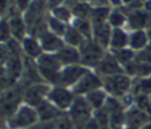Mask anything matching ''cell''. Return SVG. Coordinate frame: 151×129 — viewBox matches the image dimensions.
Listing matches in <instances>:
<instances>
[{"mask_svg": "<svg viewBox=\"0 0 151 129\" xmlns=\"http://www.w3.org/2000/svg\"><path fill=\"white\" fill-rule=\"evenodd\" d=\"M66 0H47V5H48V9L52 11L55 8H58L61 5L65 4Z\"/></svg>", "mask_w": 151, "mask_h": 129, "instance_id": "1f68e13d", "label": "cell"}, {"mask_svg": "<svg viewBox=\"0 0 151 129\" xmlns=\"http://www.w3.org/2000/svg\"><path fill=\"white\" fill-rule=\"evenodd\" d=\"M81 63L88 69H97V66L106 54V49L98 45L94 40H86L85 44L80 47Z\"/></svg>", "mask_w": 151, "mask_h": 129, "instance_id": "277c9868", "label": "cell"}, {"mask_svg": "<svg viewBox=\"0 0 151 129\" xmlns=\"http://www.w3.org/2000/svg\"><path fill=\"white\" fill-rule=\"evenodd\" d=\"M47 26H48V29H49L52 33L57 34V36H60V37H63V38H64L66 30H68L69 24L63 23L61 20L56 18L55 16H52L49 13V15L47 16Z\"/></svg>", "mask_w": 151, "mask_h": 129, "instance_id": "d4e9b609", "label": "cell"}, {"mask_svg": "<svg viewBox=\"0 0 151 129\" xmlns=\"http://www.w3.org/2000/svg\"><path fill=\"white\" fill-rule=\"evenodd\" d=\"M76 99L74 92L70 88L63 87V86H52L47 100H49L53 106H56L63 112L69 111Z\"/></svg>", "mask_w": 151, "mask_h": 129, "instance_id": "8992f818", "label": "cell"}, {"mask_svg": "<svg viewBox=\"0 0 151 129\" xmlns=\"http://www.w3.org/2000/svg\"><path fill=\"white\" fill-rule=\"evenodd\" d=\"M68 113L73 120L76 129H82L94 116L93 108L88 103L85 96H76Z\"/></svg>", "mask_w": 151, "mask_h": 129, "instance_id": "3957f363", "label": "cell"}, {"mask_svg": "<svg viewBox=\"0 0 151 129\" xmlns=\"http://www.w3.org/2000/svg\"><path fill=\"white\" fill-rule=\"evenodd\" d=\"M113 28L109 25V23L94 25L93 30V40L98 45H101L104 49H110V40H111Z\"/></svg>", "mask_w": 151, "mask_h": 129, "instance_id": "5bb4252c", "label": "cell"}, {"mask_svg": "<svg viewBox=\"0 0 151 129\" xmlns=\"http://www.w3.org/2000/svg\"><path fill=\"white\" fill-rule=\"evenodd\" d=\"M93 7H104V5H110L109 4V0H89Z\"/></svg>", "mask_w": 151, "mask_h": 129, "instance_id": "836d02e7", "label": "cell"}, {"mask_svg": "<svg viewBox=\"0 0 151 129\" xmlns=\"http://www.w3.org/2000/svg\"><path fill=\"white\" fill-rule=\"evenodd\" d=\"M72 25H73L86 40H93L94 25L90 21V18H73Z\"/></svg>", "mask_w": 151, "mask_h": 129, "instance_id": "7402d4cb", "label": "cell"}, {"mask_svg": "<svg viewBox=\"0 0 151 129\" xmlns=\"http://www.w3.org/2000/svg\"><path fill=\"white\" fill-rule=\"evenodd\" d=\"M126 26H129L130 30H141L147 29L150 26V17L145 8L141 9H133L127 12V23Z\"/></svg>", "mask_w": 151, "mask_h": 129, "instance_id": "8fae6325", "label": "cell"}, {"mask_svg": "<svg viewBox=\"0 0 151 129\" xmlns=\"http://www.w3.org/2000/svg\"><path fill=\"white\" fill-rule=\"evenodd\" d=\"M150 121V115L137 107L135 104L131 106L126 111V128H138L141 129L145 124Z\"/></svg>", "mask_w": 151, "mask_h": 129, "instance_id": "7c38bea8", "label": "cell"}, {"mask_svg": "<svg viewBox=\"0 0 151 129\" xmlns=\"http://www.w3.org/2000/svg\"><path fill=\"white\" fill-rule=\"evenodd\" d=\"M7 8H8V0H1V12L5 13Z\"/></svg>", "mask_w": 151, "mask_h": 129, "instance_id": "74e56055", "label": "cell"}, {"mask_svg": "<svg viewBox=\"0 0 151 129\" xmlns=\"http://www.w3.org/2000/svg\"><path fill=\"white\" fill-rule=\"evenodd\" d=\"M36 111L39 113L40 121H56L64 113L61 109H58L56 106H53L49 100H45L40 106H37Z\"/></svg>", "mask_w": 151, "mask_h": 129, "instance_id": "4fadbf2b", "label": "cell"}, {"mask_svg": "<svg viewBox=\"0 0 151 129\" xmlns=\"http://www.w3.org/2000/svg\"><path fill=\"white\" fill-rule=\"evenodd\" d=\"M104 87V78L98 74L97 71H91L89 70L82 78L81 80L74 84L73 87L70 88L74 92L76 96H85L88 94L93 92L96 90H99V88Z\"/></svg>", "mask_w": 151, "mask_h": 129, "instance_id": "5b68a950", "label": "cell"}, {"mask_svg": "<svg viewBox=\"0 0 151 129\" xmlns=\"http://www.w3.org/2000/svg\"><path fill=\"white\" fill-rule=\"evenodd\" d=\"M82 129H102V128H101V125H99L98 123L94 120V117H93V119H91L90 121H89L88 124H86Z\"/></svg>", "mask_w": 151, "mask_h": 129, "instance_id": "d6a6232c", "label": "cell"}, {"mask_svg": "<svg viewBox=\"0 0 151 129\" xmlns=\"http://www.w3.org/2000/svg\"><path fill=\"white\" fill-rule=\"evenodd\" d=\"M70 9L73 12L74 18H90L93 5L89 1H83V3H78V4L73 5Z\"/></svg>", "mask_w": 151, "mask_h": 129, "instance_id": "4316f807", "label": "cell"}, {"mask_svg": "<svg viewBox=\"0 0 151 129\" xmlns=\"http://www.w3.org/2000/svg\"><path fill=\"white\" fill-rule=\"evenodd\" d=\"M21 46H23L24 55L31 58V60H35V61L44 53L39 38H36V37H33V36H29V34L21 41Z\"/></svg>", "mask_w": 151, "mask_h": 129, "instance_id": "9a60e30c", "label": "cell"}, {"mask_svg": "<svg viewBox=\"0 0 151 129\" xmlns=\"http://www.w3.org/2000/svg\"><path fill=\"white\" fill-rule=\"evenodd\" d=\"M56 128L57 129H76V125L69 116V113H63L56 120Z\"/></svg>", "mask_w": 151, "mask_h": 129, "instance_id": "f1b7e54d", "label": "cell"}, {"mask_svg": "<svg viewBox=\"0 0 151 129\" xmlns=\"http://www.w3.org/2000/svg\"><path fill=\"white\" fill-rule=\"evenodd\" d=\"M85 98H86V100H88V103L90 104V107L93 108V111L96 112L106 106V101H107V99H109V94L102 87V88H99V90H96V91H93V92L85 95Z\"/></svg>", "mask_w": 151, "mask_h": 129, "instance_id": "d6986e66", "label": "cell"}, {"mask_svg": "<svg viewBox=\"0 0 151 129\" xmlns=\"http://www.w3.org/2000/svg\"><path fill=\"white\" fill-rule=\"evenodd\" d=\"M64 41H65V45H69V46H74L80 49L83 44H85L86 38L74 28L72 24H69L68 30H66L65 36H64Z\"/></svg>", "mask_w": 151, "mask_h": 129, "instance_id": "44dd1931", "label": "cell"}, {"mask_svg": "<svg viewBox=\"0 0 151 129\" xmlns=\"http://www.w3.org/2000/svg\"><path fill=\"white\" fill-rule=\"evenodd\" d=\"M8 23H9V26H11L12 37L16 40H19V41H23V40L27 37V33H28V26H27L23 16L21 15L9 16Z\"/></svg>", "mask_w": 151, "mask_h": 129, "instance_id": "e0dca14e", "label": "cell"}, {"mask_svg": "<svg viewBox=\"0 0 151 129\" xmlns=\"http://www.w3.org/2000/svg\"><path fill=\"white\" fill-rule=\"evenodd\" d=\"M109 25L114 28H122L123 25H126L127 23V12H123L122 7H115L111 9L109 16V20H107Z\"/></svg>", "mask_w": 151, "mask_h": 129, "instance_id": "cb8c5ba5", "label": "cell"}, {"mask_svg": "<svg viewBox=\"0 0 151 129\" xmlns=\"http://www.w3.org/2000/svg\"><path fill=\"white\" fill-rule=\"evenodd\" d=\"M113 8L110 5H104V7H93L90 15V21L93 25H99V24H105L109 20L110 12Z\"/></svg>", "mask_w": 151, "mask_h": 129, "instance_id": "603a6c76", "label": "cell"}, {"mask_svg": "<svg viewBox=\"0 0 151 129\" xmlns=\"http://www.w3.org/2000/svg\"><path fill=\"white\" fill-rule=\"evenodd\" d=\"M109 4H110V7L115 8V7H122L123 3H122V0H109Z\"/></svg>", "mask_w": 151, "mask_h": 129, "instance_id": "8d00e7d4", "label": "cell"}, {"mask_svg": "<svg viewBox=\"0 0 151 129\" xmlns=\"http://www.w3.org/2000/svg\"><path fill=\"white\" fill-rule=\"evenodd\" d=\"M134 1H137V0H122V3H123V5H125V7H127V5L133 4Z\"/></svg>", "mask_w": 151, "mask_h": 129, "instance_id": "f35d334b", "label": "cell"}, {"mask_svg": "<svg viewBox=\"0 0 151 129\" xmlns=\"http://www.w3.org/2000/svg\"><path fill=\"white\" fill-rule=\"evenodd\" d=\"M50 88H52V86L47 82L29 86V87L25 88V91H24V103L36 108L42 101L47 100Z\"/></svg>", "mask_w": 151, "mask_h": 129, "instance_id": "ba28073f", "label": "cell"}, {"mask_svg": "<svg viewBox=\"0 0 151 129\" xmlns=\"http://www.w3.org/2000/svg\"><path fill=\"white\" fill-rule=\"evenodd\" d=\"M83 1H89V0H66L65 1V5H68V7H73V5L78 4V3H83Z\"/></svg>", "mask_w": 151, "mask_h": 129, "instance_id": "d590c367", "label": "cell"}, {"mask_svg": "<svg viewBox=\"0 0 151 129\" xmlns=\"http://www.w3.org/2000/svg\"><path fill=\"white\" fill-rule=\"evenodd\" d=\"M150 44V37L147 34L146 29L141 30H131L129 33V47L133 49L134 52H139L147 47Z\"/></svg>", "mask_w": 151, "mask_h": 129, "instance_id": "2e32d148", "label": "cell"}, {"mask_svg": "<svg viewBox=\"0 0 151 129\" xmlns=\"http://www.w3.org/2000/svg\"><path fill=\"white\" fill-rule=\"evenodd\" d=\"M143 8H145V11L147 12V15H149V17H150V25H151V0H145Z\"/></svg>", "mask_w": 151, "mask_h": 129, "instance_id": "e575fe53", "label": "cell"}, {"mask_svg": "<svg viewBox=\"0 0 151 129\" xmlns=\"http://www.w3.org/2000/svg\"><path fill=\"white\" fill-rule=\"evenodd\" d=\"M50 15L55 16L56 18H58V20H61L63 23L65 24H72V21H73V12H72L70 7H68V5H61V7L58 8H55V9L50 11Z\"/></svg>", "mask_w": 151, "mask_h": 129, "instance_id": "83f0119b", "label": "cell"}, {"mask_svg": "<svg viewBox=\"0 0 151 129\" xmlns=\"http://www.w3.org/2000/svg\"><path fill=\"white\" fill-rule=\"evenodd\" d=\"M37 38H39L40 44H41L44 53H57L58 50H61L65 46V41H64L63 37L52 33L49 29L44 30Z\"/></svg>", "mask_w": 151, "mask_h": 129, "instance_id": "30bf717a", "label": "cell"}, {"mask_svg": "<svg viewBox=\"0 0 151 129\" xmlns=\"http://www.w3.org/2000/svg\"><path fill=\"white\" fill-rule=\"evenodd\" d=\"M113 53V55L115 57V60L118 61L123 67L126 64L131 63L134 60H135V54L137 52H134L130 47H123V49H117V50H110Z\"/></svg>", "mask_w": 151, "mask_h": 129, "instance_id": "484cf974", "label": "cell"}, {"mask_svg": "<svg viewBox=\"0 0 151 129\" xmlns=\"http://www.w3.org/2000/svg\"><path fill=\"white\" fill-rule=\"evenodd\" d=\"M56 54H57L60 62L63 63V66L81 63V53H80V49H78V47L65 45V46H64L61 50H58Z\"/></svg>", "mask_w": 151, "mask_h": 129, "instance_id": "ac0fdd59", "label": "cell"}, {"mask_svg": "<svg viewBox=\"0 0 151 129\" xmlns=\"http://www.w3.org/2000/svg\"><path fill=\"white\" fill-rule=\"evenodd\" d=\"M90 69L83 66L82 63H76L69 64V66H64V69L60 72V82L58 86H63L66 88H72L74 84H77L81 80V78L86 74Z\"/></svg>", "mask_w": 151, "mask_h": 129, "instance_id": "52a82bcc", "label": "cell"}, {"mask_svg": "<svg viewBox=\"0 0 151 129\" xmlns=\"http://www.w3.org/2000/svg\"><path fill=\"white\" fill-rule=\"evenodd\" d=\"M96 71L102 78H106V77H111V75L122 74V72H125V69H123L122 64L115 60V57L113 55L111 52H106L105 57L102 58V61L97 66Z\"/></svg>", "mask_w": 151, "mask_h": 129, "instance_id": "9c48e42d", "label": "cell"}, {"mask_svg": "<svg viewBox=\"0 0 151 129\" xmlns=\"http://www.w3.org/2000/svg\"><path fill=\"white\" fill-rule=\"evenodd\" d=\"M9 38H12L9 23H8V18H3V21H1V41H3V44L7 42Z\"/></svg>", "mask_w": 151, "mask_h": 129, "instance_id": "f546056e", "label": "cell"}, {"mask_svg": "<svg viewBox=\"0 0 151 129\" xmlns=\"http://www.w3.org/2000/svg\"><path fill=\"white\" fill-rule=\"evenodd\" d=\"M129 47V33L122 28H114L110 40V50Z\"/></svg>", "mask_w": 151, "mask_h": 129, "instance_id": "ffe728a7", "label": "cell"}, {"mask_svg": "<svg viewBox=\"0 0 151 129\" xmlns=\"http://www.w3.org/2000/svg\"><path fill=\"white\" fill-rule=\"evenodd\" d=\"M32 0H15V7L19 13H24L29 8Z\"/></svg>", "mask_w": 151, "mask_h": 129, "instance_id": "4dcf8cb0", "label": "cell"}, {"mask_svg": "<svg viewBox=\"0 0 151 129\" xmlns=\"http://www.w3.org/2000/svg\"><path fill=\"white\" fill-rule=\"evenodd\" d=\"M133 80V78L129 77L126 72L106 77L104 78V90L109 94V96L121 99L123 96L131 94Z\"/></svg>", "mask_w": 151, "mask_h": 129, "instance_id": "7a4b0ae2", "label": "cell"}, {"mask_svg": "<svg viewBox=\"0 0 151 129\" xmlns=\"http://www.w3.org/2000/svg\"><path fill=\"white\" fill-rule=\"evenodd\" d=\"M4 121L7 123L8 129H29L36 125L40 121V119L35 107L23 103L17 111L12 116L5 119Z\"/></svg>", "mask_w": 151, "mask_h": 129, "instance_id": "6da1fadb", "label": "cell"}, {"mask_svg": "<svg viewBox=\"0 0 151 129\" xmlns=\"http://www.w3.org/2000/svg\"><path fill=\"white\" fill-rule=\"evenodd\" d=\"M150 103H151V95H150Z\"/></svg>", "mask_w": 151, "mask_h": 129, "instance_id": "60d3db41", "label": "cell"}, {"mask_svg": "<svg viewBox=\"0 0 151 129\" xmlns=\"http://www.w3.org/2000/svg\"><path fill=\"white\" fill-rule=\"evenodd\" d=\"M141 129H151V121H149L147 124H145L143 127H142Z\"/></svg>", "mask_w": 151, "mask_h": 129, "instance_id": "ab89813d", "label": "cell"}]
</instances>
